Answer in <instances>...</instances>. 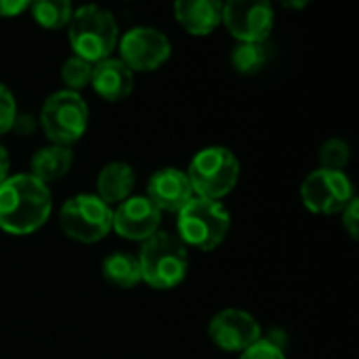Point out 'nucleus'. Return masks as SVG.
I'll return each mask as SVG.
<instances>
[{"mask_svg": "<svg viewBox=\"0 0 359 359\" xmlns=\"http://www.w3.org/2000/svg\"><path fill=\"white\" fill-rule=\"evenodd\" d=\"M53 212V196L46 183L29 172L13 175L0 185V229L8 236L38 231Z\"/></svg>", "mask_w": 359, "mask_h": 359, "instance_id": "1", "label": "nucleus"}, {"mask_svg": "<svg viewBox=\"0 0 359 359\" xmlns=\"http://www.w3.org/2000/svg\"><path fill=\"white\" fill-rule=\"evenodd\" d=\"M67 40L76 57H82L95 65L111 57L118 48L120 29L111 11L99 4H84L74 8L67 23Z\"/></svg>", "mask_w": 359, "mask_h": 359, "instance_id": "2", "label": "nucleus"}, {"mask_svg": "<svg viewBox=\"0 0 359 359\" xmlns=\"http://www.w3.org/2000/svg\"><path fill=\"white\" fill-rule=\"evenodd\" d=\"M137 259L141 267V282L154 290H172L187 278V246L170 231H158L145 240Z\"/></svg>", "mask_w": 359, "mask_h": 359, "instance_id": "3", "label": "nucleus"}, {"mask_svg": "<svg viewBox=\"0 0 359 359\" xmlns=\"http://www.w3.org/2000/svg\"><path fill=\"white\" fill-rule=\"evenodd\" d=\"M240 160L223 145H208L200 149L187 166V179L194 196L215 202L233 191L240 181Z\"/></svg>", "mask_w": 359, "mask_h": 359, "instance_id": "4", "label": "nucleus"}, {"mask_svg": "<svg viewBox=\"0 0 359 359\" xmlns=\"http://www.w3.org/2000/svg\"><path fill=\"white\" fill-rule=\"evenodd\" d=\"M177 217V238L187 248L191 246L202 252L215 250L231 227L229 210L221 202L204 198H191Z\"/></svg>", "mask_w": 359, "mask_h": 359, "instance_id": "5", "label": "nucleus"}, {"mask_svg": "<svg viewBox=\"0 0 359 359\" xmlns=\"http://www.w3.org/2000/svg\"><path fill=\"white\" fill-rule=\"evenodd\" d=\"M40 126L53 145L72 147L88 128V105L80 93L67 88L55 90L42 103Z\"/></svg>", "mask_w": 359, "mask_h": 359, "instance_id": "6", "label": "nucleus"}, {"mask_svg": "<svg viewBox=\"0 0 359 359\" xmlns=\"http://www.w3.org/2000/svg\"><path fill=\"white\" fill-rule=\"evenodd\" d=\"M59 227L74 242H101L111 231V208L95 194L72 196L59 210Z\"/></svg>", "mask_w": 359, "mask_h": 359, "instance_id": "7", "label": "nucleus"}, {"mask_svg": "<svg viewBox=\"0 0 359 359\" xmlns=\"http://www.w3.org/2000/svg\"><path fill=\"white\" fill-rule=\"evenodd\" d=\"M120 61L133 72H156L160 69L172 53L170 40L164 32L149 27V25H137L126 29L118 40Z\"/></svg>", "mask_w": 359, "mask_h": 359, "instance_id": "8", "label": "nucleus"}, {"mask_svg": "<svg viewBox=\"0 0 359 359\" xmlns=\"http://www.w3.org/2000/svg\"><path fill=\"white\" fill-rule=\"evenodd\" d=\"M355 198L353 183L345 170L316 168L301 185L303 206L313 215H337Z\"/></svg>", "mask_w": 359, "mask_h": 359, "instance_id": "9", "label": "nucleus"}, {"mask_svg": "<svg viewBox=\"0 0 359 359\" xmlns=\"http://www.w3.org/2000/svg\"><path fill=\"white\" fill-rule=\"evenodd\" d=\"M221 23L238 42H267L276 13L267 0H229L223 4Z\"/></svg>", "mask_w": 359, "mask_h": 359, "instance_id": "10", "label": "nucleus"}, {"mask_svg": "<svg viewBox=\"0 0 359 359\" xmlns=\"http://www.w3.org/2000/svg\"><path fill=\"white\" fill-rule=\"evenodd\" d=\"M210 341L231 353H242L263 339V328L255 316L244 309H223L208 324Z\"/></svg>", "mask_w": 359, "mask_h": 359, "instance_id": "11", "label": "nucleus"}, {"mask_svg": "<svg viewBox=\"0 0 359 359\" xmlns=\"http://www.w3.org/2000/svg\"><path fill=\"white\" fill-rule=\"evenodd\" d=\"M162 212L145 198L130 196L111 208V229L130 242H145L160 231Z\"/></svg>", "mask_w": 359, "mask_h": 359, "instance_id": "12", "label": "nucleus"}, {"mask_svg": "<svg viewBox=\"0 0 359 359\" xmlns=\"http://www.w3.org/2000/svg\"><path fill=\"white\" fill-rule=\"evenodd\" d=\"M145 198L160 210V212H179L185 204L196 198L187 172L166 166L156 170L147 181Z\"/></svg>", "mask_w": 359, "mask_h": 359, "instance_id": "13", "label": "nucleus"}, {"mask_svg": "<svg viewBox=\"0 0 359 359\" xmlns=\"http://www.w3.org/2000/svg\"><path fill=\"white\" fill-rule=\"evenodd\" d=\"M90 86L105 101H122L135 88V74L116 57H107L93 65Z\"/></svg>", "mask_w": 359, "mask_h": 359, "instance_id": "14", "label": "nucleus"}, {"mask_svg": "<svg viewBox=\"0 0 359 359\" xmlns=\"http://www.w3.org/2000/svg\"><path fill=\"white\" fill-rule=\"evenodd\" d=\"M177 21L191 36H208L221 25L223 2L217 0H179L172 6Z\"/></svg>", "mask_w": 359, "mask_h": 359, "instance_id": "15", "label": "nucleus"}, {"mask_svg": "<svg viewBox=\"0 0 359 359\" xmlns=\"http://www.w3.org/2000/svg\"><path fill=\"white\" fill-rule=\"evenodd\" d=\"M137 175L128 162H109L97 175V198L109 208L133 196Z\"/></svg>", "mask_w": 359, "mask_h": 359, "instance_id": "16", "label": "nucleus"}, {"mask_svg": "<svg viewBox=\"0 0 359 359\" xmlns=\"http://www.w3.org/2000/svg\"><path fill=\"white\" fill-rule=\"evenodd\" d=\"M72 164H74L72 147L48 143L34 151V156L29 160V168H32L29 175L42 183H53V181L63 179L69 172Z\"/></svg>", "mask_w": 359, "mask_h": 359, "instance_id": "17", "label": "nucleus"}, {"mask_svg": "<svg viewBox=\"0 0 359 359\" xmlns=\"http://www.w3.org/2000/svg\"><path fill=\"white\" fill-rule=\"evenodd\" d=\"M101 273L107 284L122 290H130L141 282V267L137 255L124 250H116L107 255L101 263Z\"/></svg>", "mask_w": 359, "mask_h": 359, "instance_id": "18", "label": "nucleus"}, {"mask_svg": "<svg viewBox=\"0 0 359 359\" xmlns=\"http://www.w3.org/2000/svg\"><path fill=\"white\" fill-rule=\"evenodd\" d=\"M29 11H32L34 21L46 29L67 27L74 15V6L67 0H36V2H29Z\"/></svg>", "mask_w": 359, "mask_h": 359, "instance_id": "19", "label": "nucleus"}, {"mask_svg": "<svg viewBox=\"0 0 359 359\" xmlns=\"http://www.w3.org/2000/svg\"><path fill=\"white\" fill-rule=\"evenodd\" d=\"M267 63V46L257 42H238L231 50V65L242 76L257 74Z\"/></svg>", "mask_w": 359, "mask_h": 359, "instance_id": "20", "label": "nucleus"}, {"mask_svg": "<svg viewBox=\"0 0 359 359\" xmlns=\"http://www.w3.org/2000/svg\"><path fill=\"white\" fill-rule=\"evenodd\" d=\"M90 76H93V63L76 55L67 57L61 67V80L65 82L67 90H74V93H80L84 86H88Z\"/></svg>", "mask_w": 359, "mask_h": 359, "instance_id": "21", "label": "nucleus"}, {"mask_svg": "<svg viewBox=\"0 0 359 359\" xmlns=\"http://www.w3.org/2000/svg\"><path fill=\"white\" fill-rule=\"evenodd\" d=\"M320 168L324 170H343L351 160V147L343 139H328L320 147Z\"/></svg>", "mask_w": 359, "mask_h": 359, "instance_id": "22", "label": "nucleus"}, {"mask_svg": "<svg viewBox=\"0 0 359 359\" xmlns=\"http://www.w3.org/2000/svg\"><path fill=\"white\" fill-rule=\"evenodd\" d=\"M17 114L19 111H17V101H15L13 90L0 82V135L11 133Z\"/></svg>", "mask_w": 359, "mask_h": 359, "instance_id": "23", "label": "nucleus"}, {"mask_svg": "<svg viewBox=\"0 0 359 359\" xmlns=\"http://www.w3.org/2000/svg\"><path fill=\"white\" fill-rule=\"evenodd\" d=\"M240 359H286L282 347L271 339H261L240 353Z\"/></svg>", "mask_w": 359, "mask_h": 359, "instance_id": "24", "label": "nucleus"}, {"mask_svg": "<svg viewBox=\"0 0 359 359\" xmlns=\"http://www.w3.org/2000/svg\"><path fill=\"white\" fill-rule=\"evenodd\" d=\"M343 227H345V231L353 238V240H358V233H359V198L355 196L343 210Z\"/></svg>", "mask_w": 359, "mask_h": 359, "instance_id": "25", "label": "nucleus"}, {"mask_svg": "<svg viewBox=\"0 0 359 359\" xmlns=\"http://www.w3.org/2000/svg\"><path fill=\"white\" fill-rule=\"evenodd\" d=\"M36 118L32 116V114H17V118H15V122H13V133H17L19 137H29V135H34V130H36Z\"/></svg>", "mask_w": 359, "mask_h": 359, "instance_id": "26", "label": "nucleus"}, {"mask_svg": "<svg viewBox=\"0 0 359 359\" xmlns=\"http://www.w3.org/2000/svg\"><path fill=\"white\" fill-rule=\"evenodd\" d=\"M27 8H29L27 0H0V17H17Z\"/></svg>", "mask_w": 359, "mask_h": 359, "instance_id": "27", "label": "nucleus"}, {"mask_svg": "<svg viewBox=\"0 0 359 359\" xmlns=\"http://www.w3.org/2000/svg\"><path fill=\"white\" fill-rule=\"evenodd\" d=\"M8 170H11V158H8V151H6V147H4V145H0V185L11 177V175H8Z\"/></svg>", "mask_w": 359, "mask_h": 359, "instance_id": "28", "label": "nucleus"}, {"mask_svg": "<svg viewBox=\"0 0 359 359\" xmlns=\"http://www.w3.org/2000/svg\"><path fill=\"white\" fill-rule=\"evenodd\" d=\"M284 6H288V8H301V6H307V0H301V2H284Z\"/></svg>", "mask_w": 359, "mask_h": 359, "instance_id": "29", "label": "nucleus"}]
</instances>
